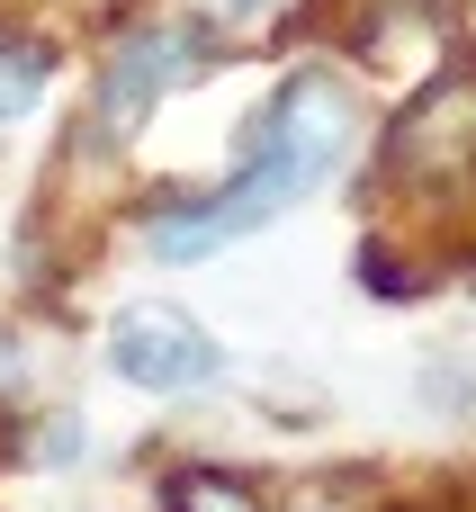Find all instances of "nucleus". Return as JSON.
<instances>
[{"instance_id": "1", "label": "nucleus", "mask_w": 476, "mask_h": 512, "mask_svg": "<svg viewBox=\"0 0 476 512\" xmlns=\"http://www.w3.org/2000/svg\"><path fill=\"white\" fill-rule=\"evenodd\" d=\"M351 153V90L333 72H297L243 135V162L225 189L180 198V216H153V252L162 261H207L243 234H261L270 216H288L297 198H315Z\"/></svg>"}, {"instance_id": "2", "label": "nucleus", "mask_w": 476, "mask_h": 512, "mask_svg": "<svg viewBox=\"0 0 476 512\" xmlns=\"http://www.w3.org/2000/svg\"><path fill=\"white\" fill-rule=\"evenodd\" d=\"M108 369H117L126 387H144V396H189V387H207V378L225 369V342H216L198 315L144 297V306H126V315L108 324Z\"/></svg>"}, {"instance_id": "3", "label": "nucleus", "mask_w": 476, "mask_h": 512, "mask_svg": "<svg viewBox=\"0 0 476 512\" xmlns=\"http://www.w3.org/2000/svg\"><path fill=\"white\" fill-rule=\"evenodd\" d=\"M198 54H207L198 27H144V36H126L117 63L99 72V126H108V135H135V126L153 117V99L198 72Z\"/></svg>"}, {"instance_id": "4", "label": "nucleus", "mask_w": 476, "mask_h": 512, "mask_svg": "<svg viewBox=\"0 0 476 512\" xmlns=\"http://www.w3.org/2000/svg\"><path fill=\"white\" fill-rule=\"evenodd\" d=\"M162 512H270L243 477H225V468H180L171 486H162Z\"/></svg>"}, {"instance_id": "5", "label": "nucleus", "mask_w": 476, "mask_h": 512, "mask_svg": "<svg viewBox=\"0 0 476 512\" xmlns=\"http://www.w3.org/2000/svg\"><path fill=\"white\" fill-rule=\"evenodd\" d=\"M36 90H45V54L0 36V126H9V117H27V108H36Z\"/></svg>"}, {"instance_id": "6", "label": "nucleus", "mask_w": 476, "mask_h": 512, "mask_svg": "<svg viewBox=\"0 0 476 512\" xmlns=\"http://www.w3.org/2000/svg\"><path fill=\"white\" fill-rule=\"evenodd\" d=\"M198 9H207V18H225V27H252V18H270L279 0H198Z\"/></svg>"}, {"instance_id": "7", "label": "nucleus", "mask_w": 476, "mask_h": 512, "mask_svg": "<svg viewBox=\"0 0 476 512\" xmlns=\"http://www.w3.org/2000/svg\"><path fill=\"white\" fill-rule=\"evenodd\" d=\"M9 369H18V351H9V342H0V378H9Z\"/></svg>"}]
</instances>
